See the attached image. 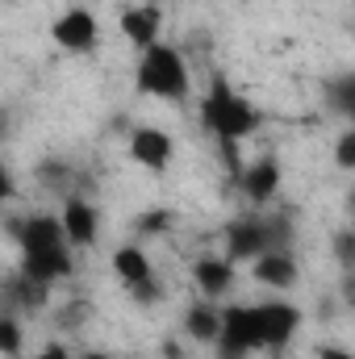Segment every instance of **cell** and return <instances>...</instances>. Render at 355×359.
Listing matches in <instances>:
<instances>
[{
    "label": "cell",
    "mask_w": 355,
    "mask_h": 359,
    "mask_svg": "<svg viewBox=\"0 0 355 359\" xmlns=\"http://www.w3.org/2000/svg\"><path fill=\"white\" fill-rule=\"evenodd\" d=\"M264 251H267L264 217H234L226 226V259L230 264H251Z\"/></svg>",
    "instance_id": "cell-8"
},
{
    "label": "cell",
    "mask_w": 355,
    "mask_h": 359,
    "mask_svg": "<svg viewBox=\"0 0 355 359\" xmlns=\"http://www.w3.org/2000/svg\"><path fill=\"white\" fill-rule=\"evenodd\" d=\"M335 163H339L343 172L355 168V130H343V134H339V142H335Z\"/></svg>",
    "instance_id": "cell-21"
},
{
    "label": "cell",
    "mask_w": 355,
    "mask_h": 359,
    "mask_svg": "<svg viewBox=\"0 0 355 359\" xmlns=\"http://www.w3.org/2000/svg\"><path fill=\"white\" fill-rule=\"evenodd\" d=\"M76 271V259H72V247H55V251H38V255H21V276L38 280V284H59Z\"/></svg>",
    "instance_id": "cell-12"
},
{
    "label": "cell",
    "mask_w": 355,
    "mask_h": 359,
    "mask_svg": "<svg viewBox=\"0 0 355 359\" xmlns=\"http://www.w3.org/2000/svg\"><path fill=\"white\" fill-rule=\"evenodd\" d=\"M239 188L247 192V201L251 205H267L276 192H280V159L276 155H260L255 163H247V168H239Z\"/></svg>",
    "instance_id": "cell-10"
},
{
    "label": "cell",
    "mask_w": 355,
    "mask_h": 359,
    "mask_svg": "<svg viewBox=\"0 0 355 359\" xmlns=\"http://www.w3.org/2000/svg\"><path fill=\"white\" fill-rule=\"evenodd\" d=\"M192 280H196V288H201L205 301H217L222 305V297L234 288V264L222 259V255H205V259L192 264Z\"/></svg>",
    "instance_id": "cell-14"
},
{
    "label": "cell",
    "mask_w": 355,
    "mask_h": 359,
    "mask_svg": "<svg viewBox=\"0 0 355 359\" xmlns=\"http://www.w3.org/2000/svg\"><path fill=\"white\" fill-rule=\"evenodd\" d=\"M59 226H63L67 247H92L96 234H100V209L84 196H72L63 205V213H59Z\"/></svg>",
    "instance_id": "cell-9"
},
{
    "label": "cell",
    "mask_w": 355,
    "mask_h": 359,
    "mask_svg": "<svg viewBox=\"0 0 355 359\" xmlns=\"http://www.w3.org/2000/svg\"><path fill=\"white\" fill-rule=\"evenodd\" d=\"M335 255L351 268V259H355V234H351V230H343V234L335 238Z\"/></svg>",
    "instance_id": "cell-22"
},
{
    "label": "cell",
    "mask_w": 355,
    "mask_h": 359,
    "mask_svg": "<svg viewBox=\"0 0 355 359\" xmlns=\"http://www.w3.org/2000/svg\"><path fill=\"white\" fill-rule=\"evenodd\" d=\"M260 322L251 305H230L222 309V330H217V355L222 359H247L251 351H260Z\"/></svg>",
    "instance_id": "cell-3"
},
{
    "label": "cell",
    "mask_w": 355,
    "mask_h": 359,
    "mask_svg": "<svg viewBox=\"0 0 355 359\" xmlns=\"http://www.w3.org/2000/svg\"><path fill=\"white\" fill-rule=\"evenodd\" d=\"M318 359H351V351L339 347V343H322V347H318Z\"/></svg>",
    "instance_id": "cell-24"
},
{
    "label": "cell",
    "mask_w": 355,
    "mask_h": 359,
    "mask_svg": "<svg viewBox=\"0 0 355 359\" xmlns=\"http://www.w3.org/2000/svg\"><path fill=\"white\" fill-rule=\"evenodd\" d=\"M172 226V209H147L142 217H138V230L142 234H163Z\"/></svg>",
    "instance_id": "cell-20"
},
{
    "label": "cell",
    "mask_w": 355,
    "mask_h": 359,
    "mask_svg": "<svg viewBox=\"0 0 355 359\" xmlns=\"http://www.w3.org/2000/svg\"><path fill=\"white\" fill-rule=\"evenodd\" d=\"M201 121L217 142H243L260 130V109L217 76L209 84V96L201 100Z\"/></svg>",
    "instance_id": "cell-1"
},
{
    "label": "cell",
    "mask_w": 355,
    "mask_h": 359,
    "mask_svg": "<svg viewBox=\"0 0 355 359\" xmlns=\"http://www.w3.org/2000/svg\"><path fill=\"white\" fill-rule=\"evenodd\" d=\"M330 104H335L339 117H351L355 113V80L351 76H343V80L330 84Z\"/></svg>",
    "instance_id": "cell-19"
},
{
    "label": "cell",
    "mask_w": 355,
    "mask_h": 359,
    "mask_svg": "<svg viewBox=\"0 0 355 359\" xmlns=\"http://www.w3.org/2000/svg\"><path fill=\"white\" fill-rule=\"evenodd\" d=\"M4 301H8V309H4V313L38 309V305H46V284H38V280H29V276H17V280L4 288Z\"/></svg>",
    "instance_id": "cell-17"
},
{
    "label": "cell",
    "mask_w": 355,
    "mask_h": 359,
    "mask_svg": "<svg viewBox=\"0 0 355 359\" xmlns=\"http://www.w3.org/2000/svg\"><path fill=\"white\" fill-rule=\"evenodd\" d=\"M76 359H109V355H100V351H88V355H76Z\"/></svg>",
    "instance_id": "cell-26"
},
{
    "label": "cell",
    "mask_w": 355,
    "mask_h": 359,
    "mask_svg": "<svg viewBox=\"0 0 355 359\" xmlns=\"http://www.w3.org/2000/svg\"><path fill=\"white\" fill-rule=\"evenodd\" d=\"M159 29H163V13L159 4H134V8H121V34L130 38V46L147 50L159 42Z\"/></svg>",
    "instance_id": "cell-13"
},
{
    "label": "cell",
    "mask_w": 355,
    "mask_h": 359,
    "mask_svg": "<svg viewBox=\"0 0 355 359\" xmlns=\"http://www.w3.org/2000/svg\"><path fill=\"white\" fill-rule=\"evenodd\" d=\"M113 276L121 280V288H138V284L155 280V268H151L147 251L130 243V247H117V251H113Z\"/></svg>",
    "instance_id": "cell-16"
},
{
    "label": "cell",
    "mask_w": 355,
    "mask_h": 359,
    "mask_svg": "<svg viewBox=\"0 0 355 359\" xmlns=\"http://www.w3.org/2000/svg\"><path fill=\"white\" fill-rule=\"evenodd\" d=\"M17 196V180H13V172H8V163L0 159V205H8Z\"/></svg>",
    "instance_id": "cell-23"
},
{
    "label": "cell",
    "mask_w": 355,
    "mask_h": 359,
    "mask_svg": "<svg viewBox=\"0 0 355 359\" xmlns=\"http://www.w3.org/2000/svg\"><path fill=\"white\" fill-rule=\"evenodd\" d=\"M142 4H159V0H142Z\"/></svg>",
    "instance_id": "cell-27"
},
{
    "label": "cell",
    "mask_w": 355,
    "mask_h": 359,
    "mask_svg": "<svg viewBox=\"0 0 355 359\" xmlns=\"http://www.w3.org/2000/svg\"><path fill=\"white\" fill-rule=\"evenodd\" d=\"M251 276L264 288H284L288 292V288L301 284V264L293 259V251H264V255L251 259Z\"/></svg>",
    "instance_id": "cell-11"
},
{
    "label": "cell",
    "mask_w": 355,
    "mask_h": 359,
    "mask_svg": "<svg viewBox=\"0 0 355 359\" xmlns=\"http://www.w3.org/2000/svg\"><path fill=\"white\" fill-rule=\"evenodd\" d=\"M21 359H72V355H67V347H55V343H51V347H42L38 355H21Z\"/></svg>",
    "instance_id": "cell-25"
},
{
    "label": "cell",
    "mask_w": 355,
    "mask_h": 359,
    "mask_svg": "<svg viewBox=\"0 0 355 359\" xmlns=\"http://www.w3.org/2000/svg\"><path fill=\"white\" fill-rule=\"evenodd\" d=\"M255 322H260L264 347H284L301 330V309L293 301H264V305H255Z\"/></svg>",
    "instance_id": "cell-6"
},
{
    "label": "cell",
    "mask_w": 355,
    "mask_h": 359,
    "mask_svg": "<svg viewBox=\"0 0 355 359\" xmlns=\"http://www.w3.org/2000/svg\"><path fill=\"white\" fill-rule=\"evenodd\" d=\"M13 238H17L21 255H38V251L67 247V238H63V226H59V217H55V213H34V217L17 222V226H13Z\"/></svg>",
    "instance_id": "cell-7"
},
{
    "label": "cell",
    "mask_w": 355,
    "mask_h": 359,
    "mask_svg": "<svg viewBox=\"0 0 355 359\" xmlns=\"http://www.w3.org/2000/svg\"><path fill=\"white\" fill-rule=\"evenodd\" d=\"M51 38L67 50V55H92L100 42V25L88 8H67L59 13V21L51 25Z\"/></svg>",
    "instance_id": "cell-4"
},
{
    "label": "cell",
    "mask_w": 355,
    "mask_h": 359,
    "mask_svg": "<svg viewBox=\"0 0 355 359\" xmlns=\"http://www.w3.org/2000/svg\"><path fill=\"white\" fill-rule=\"evenodd\" d=\"M134 80H138L142 96H159V100H184L188 96V67H184L176 46H163V42L142 50Z\"/></svg>",
    "instance_id": "cell-2"
},
{
    "label": "cell",
    "mask_w": 355,
    "mask_h": 359,
    "mask_svg": "<svg viewBox=\"0 0 355 359\" xmlns=\"http://www.w3.org/2000/svg\"><path fill=\"white\" fill-rule=\"evenodd\" d=\"M217 330H222V305L217 301H192L188 309H184V334L192 339V343H205V347H213L217 343Z\"/></svg>",
    "instance_id": "cell-15"
},
{
    "label": "cell",
    "mask_w": 355,
    "mask_h": 359,
    "mask_svg": "<svg viewBox=\"0 0 355 359\" xmlns=\"http://www.w3.org/2000/svg\"><path fill=\"white\" fill-rule=\"evenodd\" d=\"M130 159L147 172H163L172 159H176V138L159 126H138L130 134Z\"/></svg>",
    "instance_id": "cell-5"
},
{
    "label": "cell",
    "mask_w": 355,
    "mask_h": 359,
    "mask_svg": "<svg viewBox=\"0 0 355 359\" xmlns=\"http://www.w3.org/2000/svg\"><path fill=\"white\" fill-rule=\"evenodd\" d=\"M25 347V326L17 313H0V355L4 359H21Z\"/></svg>",
    "instance_id": "cell-18"
}]
</instances>
